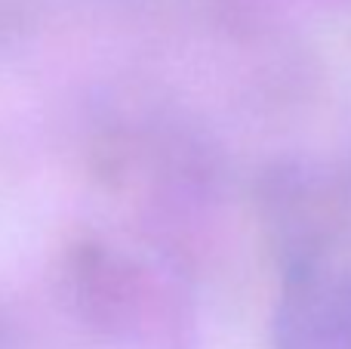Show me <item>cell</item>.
<instances>
[{"label":"cell","instance_id":"1","mask_svg":"<svg viewBox=\"0 0 351 349\" xmlns=\"http://www.w3.org/2000/svg\"><path fill=\"white\" fill-rule=\"evenodd\" d=\"M274 349H351V269L296 266L274 309Z\"/></svg>","mask_w":351,"mask_h":349}]
</instances>
